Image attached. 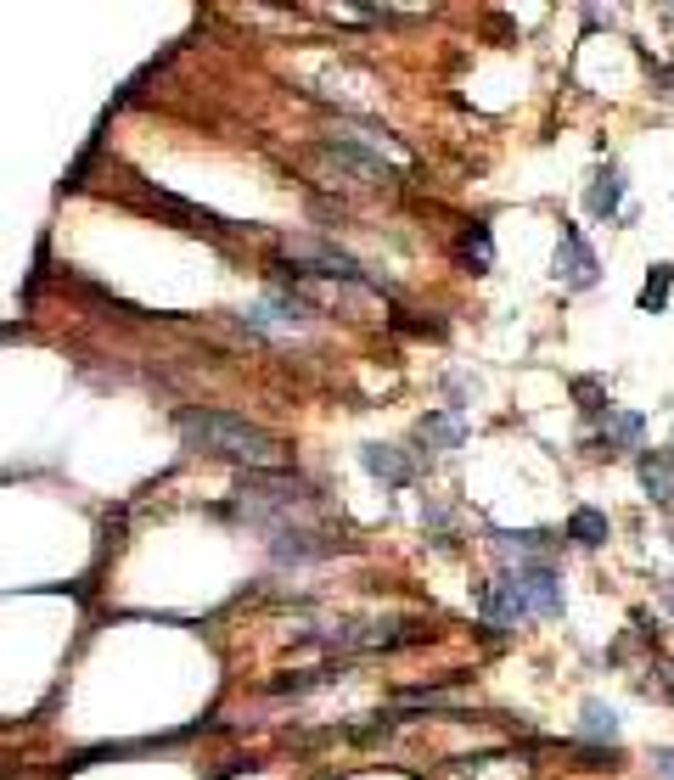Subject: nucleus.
Segmentation results:
<instances>
[{"label": "nucleus", "mask_w": 674, "mask_h": 780, "mask_svg": "<svg viewBox=\"0 0 674 780\" xmlns=\"http://www.w3.org/2000/svg\"><path fill=\"white\" fill-rule=\"evenodd\" d=\"M175 427L203 455H225V461H242V466H265V472H276L287 461V450L265 427H253L247 415H231V410H181Z\"/></svg>", "instance_id": "f257e3e1"}, {"label": "nucleus", "mask_w": 674, "mask_h": 780, "mask_svg": "<svg viewBox=\"0 0 674 780\" xmlns=\"http://www.w3.org/2000/svg\"><path fill=\"white\" fill-rule=\"evenodd\" d=\"M309 163L315 168H326V181L337 186H394V163L382 157V146H371V141H349V135H331V141H320L315 152H309Z\"/></svg>", "instance_id": "f03ea898"}, {"label": "nucleus", "mask_w": 674, "mask_h": 780, "mask_svg": "<svg viewBox=\"0 0 674 780\" xmlns=\"http://www.w3.org/2000/svg\"><path fill=\"white\" fill-rule=\"evenodd\" d=\"M512 573H518V589H523V601H529V613H534V618H556V613H562V578H556L551 556L518 562Z\"/></svg>", "instance_id": "7ed1b4c3"}, {"label": "nucleus", "mask_w": 674, "mask_h": 780, "mask_svg": "<svg viewBox=\"0 0 674 780\" xmlns=\"http://www.w3.org/2000/svg\"><path fill=\"white\" fill-rule=\"evenodd\" d=\"M596 276H602L596 253H590V242L568 225L562 242H556V281H562L568 292H584V287H596Z\"/></svg>", "instance_id": "20e7f679"}, {"label": "nucleus", "mask_w": 674, "mask_h": 780, "mask_svg": "<svg viewBox=\"0 0 674 780\" xmlns=\"http://www.w3.org/2000/svg\"><path fill=\"white\" fill-rule=\"evenodd\" d=\"M298 265H315V270H298V276H326V281H366V270L355 265V258L344 247H326V242H293L287 247Z\"/></svg>", "instance_id": "39448f33"}, {"label": "nucleus", "mask_w": 674, "mask_h": 780, "mask_svg": "<svg viewBox=\"0 0 674 780\" xmlns=\"http://www.w3.org/2000/svg\"><path fill=\"white\" fill-rule=\"evenodd\" d=\"M624 197H630V181H624V168L619 163H602L596 175H590V192H584V214L590 219H619L624 214Z\"/></svg>", "instance_id": "423d86ee"}, {"label": "nucleus", "mask_w": 674, "mask_h": 780, "mask_svg": "<svg viewBox=\"0 0 674 780\" xmlns=\"http://www.w3.org/2000/svg\"><path fill=\"white\" fill-rule=\"evenodd\" d=\"M416 444L428 450V455H450L467 444V415L461 410H428L416 421Z\"/></svg>", "instance_id": "0eeeda50"}, {"label": "nucleus", "mask_w": 674, "mask_h": 780, "mask_svg": "<svg viewBox=\"0 0 674 780\" xmlns=\"http://www.w3.org/2000/svg\"><path fill=\"white\" fill-rule=\"evenodd\" d=\"M360 466H366L371 478H382L388 489H405V483H416V461H410L399 444H366V450H360Z\"/></svg>", "instance_id": "6e6552de"}, {"label": "nucleus", "mask_w": 674, "mask_h": 780, "mask_svg": "<svg viewBox=\"0 0 674 780\" xmlns=\"http://www.w3.org/2000/svg\"><path fill=\"white\" fill-rule=\"evenodd\" d=\"M635 472H641V489H646L657 505L674 500V455H668V450H641Z\"/></svg>", "instance_id": "1a4fd4ad"}, {"label": "nucleus", "mask_w": 674, "mask_h": 780, "mask_svg": "<svg viewBox=\"0 0 674 780\" xmlns=\"http://www.w3.org/2000/svg\"><path fill=\"white\" fill-rule=\"evenodd\" d=\"M489 540H494L500 556H518V562H534V556L551 551V534L545 528H494Z\"/></svg>", "instance_id": "9d476101"}, {"label": "nucleus", "mask_w": 674, "mask_h": 780, "mask_svg": "<svg viewBox=\"0 0 674 780\" xmlns=\"http://www.w3.org/2000/svg\"><path fill=\"white\" fill-rule=\"evenodd\" d=\"M568 540H573V545H584V551L607 545V516H602L596 505H579V511L568 516Z\"/></svg>", "instance_id": "9b49d317"}, {"label": "nucleus", "mask_w": 674, "mask_h": 780, "mask_svg": "<svg viewBox=\"0 0 674 780\" xmlns=\"http://www.w3.org/2000/svg\"><path fill=\"white\" fill-rule=\"evenodd\" d=\"M602 444H607V450H635V444H641V415L613 410V415L602 421Z\"/></svg>", "instance_id": "f8f14e48"}, {"label": "nucleus", "mask_w": 674, "mask_h": 780, "mask_svg": "<svg viewBox=\"0 0 674 780\" xmlns=\"http://www.w3.org/2000/svg\"><path fill=\"white\" fill-rule=\"evenodd\" d=\"M579 730H584L590 741H619V714H613L607 702H584V719H579Z\"/></svg>", "instance_id": "ddd939ff"}, {"label": "nucleus", "mask_w": 674, "mask_h": 780, "mask_svg": "<svg viewBox=\"0 0 674 780\" xmlns=\"http://www.w3.org/2000/svg\"><path fill=\"white\" fill-rule=\"evenodd\" d=\"M668 281H674V265H652V276L641 287V309L646 315H663L668 309Z\"/></svg>", "instance_id": "4468645a"}, {"label": "nucleus", "mask_w": 674, "mask_h": 780, "mask_svg": "<svg viewBox=\"0 0 674 780\" xmlns=\"http://www.w3.org/2000/svg\"><path fill=\"white\" fill-rule=\"evenodd\" d=\"M461 253H467V265L483 276V270H489V258H494V247H489V230H483V225H472V230L461 236Z\"/></svg>", "instance_id": "2eb2a0df"}, {"label": "nucleus", "mask_w": 674, "mask_h": 780, "mask_svg": "<svg viewBox=\"0 0 674 780\" xmlns=\"http://www.w3.org/2000/svg\"><path fill=\"white\" fill-rule=\"evenodd\" d=\"M657 774H663V780H674V752H657Z\"/></svg>", "instance_id": "dca6fc26"}, {"label": "nucleus", "mask_w": 674, "mask_h": 780, "mask_svg": "<svg viewBox=\"0 0 674 780\" xmlns=\"http://www.w3.org/2000/svg\"><path fill=\"white\" fill-rule=\"evenodd\" d=\"M668 601H674V595H668Z\"/></svg>", "instance_id": "f3484780"}]
</instances>
